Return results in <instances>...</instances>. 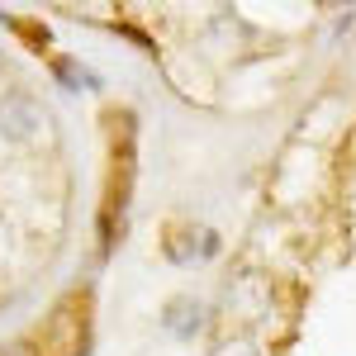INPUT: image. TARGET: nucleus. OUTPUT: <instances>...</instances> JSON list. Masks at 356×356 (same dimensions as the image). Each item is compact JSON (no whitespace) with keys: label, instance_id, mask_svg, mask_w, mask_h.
<instances>
[{"label":"nucleus","instance_id":"obj_1","mask_svg":"<svg viewBox=\"0 0 356 356\" xmlns=\"http://www.w3.org/2000/svg\"><path fill=\"white\" fill-rule=\"evenodd\" d=\"M38 129H43V110L19 90H5L0 95V138L29 143V138H38Z\"/></svg>","mask_w":356,"mask_h":356},{"label":"nucleus","instance_id":"obj_2","mask_svg":"<svg viewBox=\"0 0 356 356\" xmlns=\"http://www.w3.org/2000/svg\"><path fill=\"white\" fill-rule=\"evenodd\" d=\"M53 72H57V81L67 86V90H95V86H100V76H95L90 67H76L72 57H57Z\"/></svg>","mask_w":356,"mask_h":356}]
</instances>
